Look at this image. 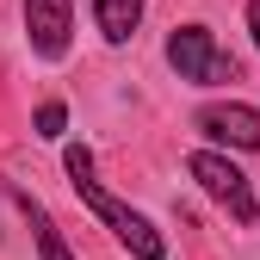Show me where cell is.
I'll list each match as a JSON object with an SVG mask.
<instances>
[{
    "instance_id": "obj_8",
    "label": "cell",
    "mask_w": 260,
    "mask_h": 260,
    "mask_svg": "<svg viewBox=\"0 0 260 260\" xmlns=\"http://www.w3.org/2000/svg\"><path fill=\"white\" fill-rule=\"evenodd\" d=\"M62 130H69V106H62V100H44V106H38V137L56 143Z\"/></svg>"
},
{
    "instance_id": "obj_3",
    "label": "cell",
    "mask_w": 260,
    "mask_h": 260,
    "mask_svg": "<svg viewBox=\"0 0 260 260\" xmlns=\"http://www.w3.org/2000/svg\"><path fill=\"white\" fill-rule=\"evenodd\" d=\"M186 174L199 180V186H205L211 199H217L223 211L236 217V223H254V217H260V199H254V186H248V174L236 168L230 155H217V149H199V155L186 161Z\"/></svg>"
},
{
    "instance_id": "obj_2",
    "label": "cell",
    "mask_w": 260,
    "mask_h": 260,
    "mask_svg": "<svg viewBox=\"0 0 260 260\" xmlns=\"http://www.w3.org/2000/svg\"><path fill=\"white\" fill-rule=\"evenodd\" d=\"M168 69L192 87H223V81H236V56L211 38V25H174L168 31Z\"/></svg>"
},
{
    "instance_id": "obj_9",
    "label": "cell",
    "mask_w": 260,
    "mask_h": 260,
    "mask_svg": "<svg viewBox=\"0 0 260 260\" xmlns=\"http://www.w3.org/2000/svg\"><path fill=\"white\" fill-rule=\"evenodd\" d=\"M248 31H254V44H260V0H248Z\"/></svg>"
},
{
    "instance_id": "obj_5",
    "label": "cell",
    "mask_w": 260,
    "mask_h": 260,
    "mask_svg": "<svg viewBox=\"0 0 260 260\" xmlns=\"http://www.w3.org/2000/svg\"><path fill=\"white\" fill-rule=\"evenodd\" d=\"M192 124H199L211 143H223V149H248V155H260V112L242 106V100L199 106V118H192Z\"/></svg>"
},
{
    "instance_id": "obj_4",
    "label": "cell",
    "mask_w": 260,
    "mask_h": 260,
    "mask_svg": "<svg viewBox=\"0 0 260 260\" xmlns=\"http://www.w3.org/2000/svg\"><path fill=\"white\" fill-rule=\"evenodd\" d=\"M25 38H31V56L62 62L75 44V0H25Z\"/></svg>"
},
{
    "instance_id": "obj_6",
    "label": "cell",
    "mask_w": 260,
    "mask_h": 260,
    "mask_svg": "<svg viewBox=\"0 0 260 260\" xmlns=\"http://www.w3.org/2000/svg\"><path fill=\"white\" fill-rule=\"evenodd\" d=\"M149 13V0H93V19H100V38L106 44H130L137 25Z\"/></svg>"
},
{
    "instance_id": "obj_1",
    "label": "cell",
    "mask_w": 260,
    "mask_h": 260,
    "mask_svg": "<svg viewBox=\"0 0 260 260\" xmlns=\"http://www.w3.org/2000/svg\"><path fill=\"white\" fill-rule=\"evenodd\" d=\"M62 168H69L75 199H81V205L118 236V248H124L130 260H168V236H161L137 205H124L118 192H106L100 180H93V149H87V143H69V149H62Z\"/></svg>"
},
{
    "instance_id": "obj_7",
    "label": "cell",
    "mask_w": 260,
    "mask_h": 260,
    "mask_svg": "<svg viewBox=\"0 0 260 260\" xmlns=\"http://www.w3.org/2000/svg\"><path fill=\"white\" fill-rule=\"evenodd\" d=\"M13 205L25 211V223H31V236H38V254H44V260H75V254H69V242H62V230L50 223V211L31 199L25 186H13Z\"/></svg>"
}]
</instances>
